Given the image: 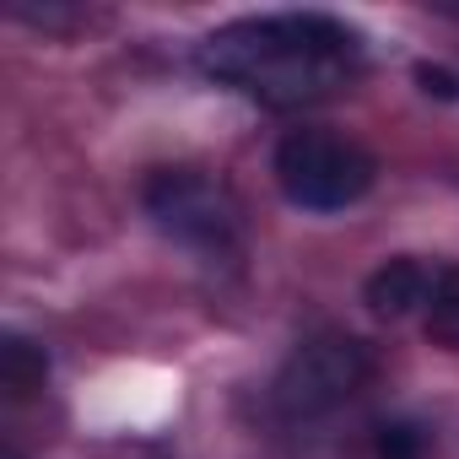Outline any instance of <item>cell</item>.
Instances as JSON below:
<instances>
[{
	"instance_id": "6",
	"label": "cell",
	"mask_w": 459,
	"mask_h": 459,
	"mask_svg": "<svg viewBox=\"0 0 459 459\" xmlns=\"http://www.w3.org/2000/svg\"><path fill=\"white\" fill-rule=\"evenodd\" d=\"M421 330L432 346L459 351V265H432V292L421 308Z\"/></svg>"
},
{
	"instance_id": "10",
	"label": "cell",
	"mask_w": 459,
	"mask_h": 459,
	"mask_svg": "<svg viewBox=\"0 0 459 459\" xmlns=\"http://www.w3.org/2000/svg\"><path fill=\"white\" fill-rule=\"evenodd\" d=\"M6 459H22V454H17V448H6Z\"/></svg>"
},
{
	"instance_id": "1",
	"label": "cell",
	"mask_w": 459,
	"mask_h": 459,
	"mask_svg": "<svg viewBox=\"0 0 459 459\" xmlns=\"http://www.w3.org/2000/svg\"><path fill=\"white\" fill-rule=\"evenodd\" d=\"M200 71L265 108H303L346 92L368 71V39L330 12H260L200 39Z\"/></svg>"
},
{
	"instance_id": "4",
	"label": "cell",
	"mask_w": 459,
	"mask_h": 459,
	"mask_svg": "<svg viewBox=\"0 0 459 459\" xmlns=\"http://www.w3.org/2000/svg\"><path fill=\"white\" fill-rule=\"evenodd\" d=\"M373 378V357L357 335H341V330H325V335H308L287 368L276 373V411L292 416V421H314V416H330L341 411L362 384Z\"/></svg>"
},
{
	"instance_id": "9",
	"label": "cell",
	"mask_w": 459,
	"mask_h": 459,
	"mask_svg": "<svg viewBox=\"0 0 459 459\" xmlns=\"http://www.w3.org/2000/svg\"><path fill=\"white\" fill-rule=\"evenodd\" d=\"M416 76H421V82H427V92H437V98H454V92H459V87H454V76H448V71H432V65H421V71H416Z\"/></svg>"
},
{
	"instance_id": "2",
	"label": "cell",
	"mask_w": 459,
	"mask_h": 459,
	"mask_svg": "<svg viewBox=\"0 0 459 459\" xmlns=\"http://www.w3.org/2000/svg\"><path fill=\"white\" fill-rule=\"evenodd\" d=\"M271 173H276L281 195L298 211L330 216V211H351L373 189L378 162L362 141H351L341 130H325V125H303V130L281 135Z\"/></svg>"
},
{
	"instance_id": "8",
	"label": "cell",
	"mask_w": 459,
	"mask_h": 459,
	"mask_svg": "<svg viewBox=\"0 0 459 459\" xmlns=\"http://www.w3.org/2000/svg\"><path fill=\"white\" fill-rule=\"evenodd\" d=\"M373 454H378V459H421V454H427V437H421V427H411V421H384L378 437H373Z\"/></svg>"
},
{
	"instance_id": "3",
	"label": "cell",
	"mask_w": 459,
	"mask_h": 459,
	"mask_svg": "<svg viewBox=\"0 0 459 459\" xmlns=\"http://www.w3.org/2000/svg\"><path fill=\"white\" fill-rule=\"evenodd\" d=\"M146 216L157 221V233H168L173 244L195 249L200 260H233L244 244V216L227 184H216L200 168H157L141 189Z\"/></svg>"
},
{
	"instance_id": "7",
	"label": "cell",
	"mask_w": 459,
	"mask_h": 459,
	"mask_svg": "<svg viewBox=\"0 0 459 459\" xmlns=\"http://www.w3.org/2000/svg\"><path fill=\"white\" fill-rule=\"evenodd\" d=\"M44 378H49V357L28 335H6V346H0V384L22 400V394L44 389Z\"/></svg>"
},
{
	"instance_id": "5",
	"label": "cell",
	"mask_w": 459,
	"mask_h": 459,
	"mask_svg": "<svg viewBox=\"0 0 459 459\" xmlns=\"http://www.w3.org/2000/svg\"><path fill=\"white\" fill-rule=\"evenodd\" d=\"M427 292H432V265L427 260H384L368 287H362V303L378 314V319H405V314H421L427 308Z\"/></svg>"
}]
</instances>
